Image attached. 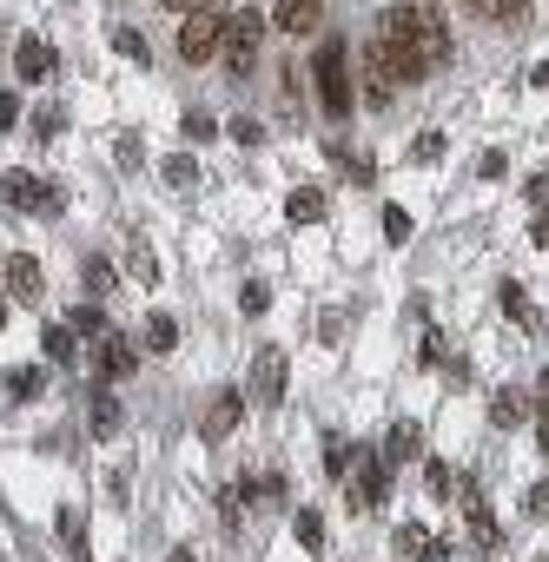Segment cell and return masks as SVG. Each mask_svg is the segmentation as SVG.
<instances>
[{
	"label": "cell",
	"mask_w": 549,
	"mask_h": 562,
	"mask_svg": "<svg viewBox=\"0 0 549 562\" xmlns=\"http://www.w3.org/2000/svg\"><path fill=\"white\" fill-rule=\"evenodd\" d=\"M53 529H60V542H66V555H80V562H87V510H80V503H60V516H53Z\"/></svg>",
	"instance_id": "obj_17"
},
{
	"label": "cell",
	"mask_w": 549,
	"mask_h": 562,
	"mask_svg": "<svg viewBox=\"0 0 549 562\" xmlns=\"http://www.w3.org/2000/svg\"><path fill=\"white\" fill-rule=\"evenodd\" d=\"M21 126V93H0V133Z\"/></svg>",
	"instance_id": "obj_39"
},
{
	"label": "cell",
	"mask_w": 549,
	"mask_h": 562,
	"mask_svg": "<svg viewBox=\"0 0 549 562\" xmlns=\"http://www.w3.org/2000/svg\"><path fill=\"white\" fill-rule=\"evenodd\" d=\"M166 562H199V555H192V549H173V555H166Z\"/></svg>",
	"instance_id": "obj_48"
},
{
	"label": "cell",
	"mask_w": 549,
	"mask_h": 562,
	"mask_svg": "<svg viewBox=\"0 0 549 562\" xmlns=\"http://www.w3.org/2000/svg\"><path fill=\"white\" fill-rule=\"evenodd\" d=\"M60 126H66V113H60V107H40V113H34V133H40V139H53Z\"/></svg>",
	"instance_id": "obj_36"
},
{
	"label": "cell",
	"mask_w": 549,
	"mask_h": 562,
	"mask_svg": "<svg viewBox=\"0 0 549 562\" xmlns=\"http://www.w3.org/2000/svg\"><path fill=\"white\" fill-rule=\"evenodd\" d=\"M424 484H431V497H450V490H457V470H450V463H431Z\"/></svg>",
	"instance_id": "obj_35"
},
{
	"label": "cell",
	"mask_w": 549,
	"mask_h": 562,
	"mask_svg": "<svg viewBox=\"0 0 549 562\" xmlns=\"http://www.w3.org/2000/svg\"><path fill=\"white\" fill-rule=\"evenodd\" d=\"M40 351H47L53 364H73V358H80V332H73V325H47Z\"/></svg>",
	"instance_id": "obj_21"
},
{
	"label": "cell",
	"mask_w": 549,
	"mask_h": 562,
	"mask_svg": "<svg viewBox=\"0 0 549 562\" xmlns=\"http://www.w3.org/2000/svg\"><path fill=\"white\" fill-rule=\"evenodd\" d=\"M411 159H417V166H437V159H444V133H417Z\"/></svg>",
	"instance_id": "obj_33"
},
{
	"label": "cell",
	"mask_w": 549,
	"mask_h": 562,
	"mask_svg": "<svg viewBox=\"0 0 549 562\" xmlns=\"http://www.w3.org/2000/svg\"><path fill=\"white\" fill-rule=\"evenodd\" d=\"M497 304H503V311L516 317V325H536V311H529V298H523V285H503V291H497Z\"/></svg>",
	"instance_id": "obj_29"
},
{
	"label": "cell",
	"mask_w": 549,
	"mask_h": 562,
	"mask_svg": "<svg viewBox=\"0 0 549 562\" xmlns=\"http://www.w3.org/2000/svg\"><path fill=\"white\" fill-rule=\"evenodd\" d=\"M523 516H549V484H529L523 490Z\"/></svg>",
	"instance_id": "obj_37"
},
{
	"label": "cell",
	"mask_w": 549,
	"mask_h": 562,
	"mask_svg": "<svg viewBox=\"0 0 549 562\" xmlns=\"http://www.w3.org/2000/svg\"><path fill=\"white\" fill-rule=\"evenodd\" d=\"M0 199H8L14 212H40V218H60V212H66L60 186H47V179H27V173H0Z\"/></svg>",
	"instance_id": "obj_3"
},
{
	"label": "cell",
	"mask_w": 549,
	"mask_h": 562,
	"mask_svg": "<svg viewBox=\"0 0 549 562\" xmlns=\"http://www.w3.org/2000/svg\"><path fill=\"white\" fill-rule=\"evenodd\" d=\"M529 87H549V60H536V66H529Z\"/></svg>",
	"instance_id": "obj_45"
},
{
	"label": "cell",
	"mask_w": 549,
	"mask_h": 562,
	"mask_svg": "<svg viewBox=\"0 0 549 562\" xmlns=\"http://www.w3.org/2000/svg\"><path fill=\"white\" fill-rule=\"evenodd\" d=\"M212 133H219V120H212L205 107H192V113H186V139L199 146V139H212Z\"/></svg>",
	"instance_id": "obj_34"
},
{
	"label": "cell",
	"mask_w": 549,
	"mask_h": 562,
	"mask_svg": "<svg viewBox=\"0 0 549 562\" xmlns=\"http://www.w3.org/2000/svg\"><path fill=\"white\" fill-rule=\"evenodd\" d=\"M239 417H246V397L239 390H219L212 404H205V417H199V437L205 444H225L232 430H239Z\"/></svg>",
	"instance_id": "obj_9"
},
{
	"label": "cell",
	"mask_w": 549,
	"mask_h": 562,
	"mask_svg": "<svg viewBox=\"0 0 549 562\" xmlns=\"http://www.w3.org/2000/svg\"><path fill=\"white\" fill-rule=\"evenodd\" d=\"M66 325L80 332V338H107V311H100V298H87V304H73V311H66Z\"/></svg>",
	"instance_id": "obj_24"
},
{
	"label": "cell",
	"mask_w": 549,
	"mask_h": 562,
	"mask_svg": "<svg viewBox=\"0 0 549 562\" xmlns=\"http://www.w3.org/2000/svg\"><path fill=\"white\" fill-rule=\"evenodd\" d=\"M463 8H477L484 21H503V27H523L529 21V0H463Z\"/></svg>",
	"instance_id": "obj_20"
},
{
	"label": "cell",
	"mask_w": 549,
	"mask_h": 562,
	"mask_svg": "<svg viewBox=\"0 0 549 562\" xmlns=\"http://www.w3.org/2000/svg\"><path fill=\"white\" fill-rule=\"evenodd\" d=\"M529 238H536V246H542V252H549V205H542V212H536V225H529Z\"/></svg>",
	"instance_id": "obj_43"
},
{
	"label": "cell",
	"mask_w": 549,
	"mask_h": 562,
	"mask_svg": "<svg viewBox=\"0 0 549 562\" xmlns=\"http://www.w3.org/2000/svg\"><path fill=\"white\" fill-rule=\"evenodd\" d=\"M113 53H126V60H146V34H139V27H113Z\"/></svg>",
	"instance_id": "obj_32"
},
{
	"label": "cell",
	"mask_w": 549,
	"mask_h": 562,
	"mask_svg": "<svg viewBox=\"0 0 549 562\" xmlns=\"http://www.w3.org/2000/svg\"><path fill=\"white\" fill-rule=\"evenodd\" d=\"M444 358H450V345H444V332H424V364H431V371H437V364H444Z\"/></svg>",
	"instance_id": "obj_38"
},
{
	"label": "cell",
	"mask_w": 549,
	"mask_h": 562,
	"mask_svg": "<svg viewBox=\"0 0 549 562\" xmlns=\"http://www.w3.org/2000/svg\"><path fill=\"white\" fill-rule=\"evenodd\" d=\"M160 173H166V186H179V192H186V186L199 179V166H192V152H173V159H166Z\"/></svg>",
	"instance_id": "obj_27"
},
{
	"label": "cell",
	"mask_w": 549,
	"mask_h": 562,
	"mask_svg": "<svg viewBox=\"0 0 549 562\" xmlns=\"http://www.w3.org/2000/svg\"><path fill=\"white\" fill-rule=\"evenodd\" d=\"M536 390H542V397H549V364H542V377H536Z\"/></svg>",
	"instance_id": "obj_49"
},
{
	"label": "cell",
	"mask_w": 549,
	"mask_h": 562,
	"mask_svg": "<svg viewBox=\"0 0 549 562\" xmlns=\"http://www.w3.org/2000/svg\"><path fill=\"white\" fill-rule=\"evenodd\" d=\"M311 87H319V107L332 113V120H345L351 113V87H358V73H351V53H345V40H325L319 47V60H311Z\"/></svg>",
	"instance_id": "obj_1"
},
{
	"label": "cell",
	"mask_w": 549,
	"mask_h": 562,
	"mask_svg": "<svg viewBox=\"0 0 549 562\" xmlns=\"http://www.w3.org/2000/svg\"><path fill=\"white\" fill-rule=\"evenodd\" d=\"M100 384H120V377H133V364H139V351H133V338L126 332H107L100 338Z\"/></svg>",
	"instance_id": "obj_12"
},
{
	"label": "cell",
	"mask_w": 549,
	"mask_h": 562,
	"mask_svg": "<svg viewBox=\"0 0 549 562\" xmlns=\"http://www.w3.org/2000/svg\"><path fill=\"white\" fill-rule=\"evenodd\" d=\"M219 40H225L219 8H192V14H186V27H179V60H186V66H199V60H212V53H219Z\"/></svg>",
	"instance_id": "obj_4"
},
{
	"label": "cell",
	"mask_w": 549,
	"mask_h": 562,
	"mask_svg": "<svg viewBox=\"0 0 549 562\" xmlns=\"http://www.w3.org/2000/svg\"><path fill=\"white\" fill-rule=\"evenodd\" d=\"M160 8H173V14H192V8H205V0H160Z\"/></svg>",
	"instance_id": "obj_46"
},
{
	"label": "cell",
	"mask_w": 549,
	"mask_h": 562,
	"mask_svg": "<svg viewBox=\"0 0 549 562\" xmlns=\"http://www.w3.org/2000/svg\"><path fill=\"white\" fill-rule=\"evenodd\" d=\"M239 304H246V317H265V311H272V285H265V278H246Z\"/></svg>",
	"instance_id": "obj_26"
},
{
	"label": "cell",
	"mask_w": 549,
	"mask_h": 562,
	"mask_svg": "<svg viewBox=\"0 0 549 562\" xmlns=\"http://www.w3.org/2000/svg\"><path fill=\"white\" fill-rule=\"evenodd\" d=\"M285 377H291V364H285V345H259V358H252V404H285Z\"/></svg>",
	"instance_id": "obj_5"
},
{
	"label": "cell",
	"mask_w": 549,
	"mask_h": 562,
	"mask_svg": "<svg viewBox=\"0 0 549 562\" xmlns=\"http://www.w3.org/2000/svg\"><path fill=\"white\" fill-rule=\"evenodd\" d=\"M8 291H14V298H27V304H34V298H40V291H47V272H40V265H34V259H27V252H14V259H8Z\"/></svg>",
	"instance_id": "obj_16"
},
{
	"label": "cell",
	"mask_w": 549,
	"mask_h": 562,
	"mask_svg": "<svg viewBox=\"0 0 549 562\" xmlns=\"http://www.w3.org/2000/svg\"><path fill=\"white\" fill-rule=\"evenodd\" d=\"M319 21H325V0H278V8H272V27L278 34H319Z\"/></svg>",
	"instance_id": "obj_11"
},
{
	"label": "cell",
	"mask_w": 549,
	"mask_h": 562,
	"mask_svg": "<svg viewBox=\"0 0 549 562\" xmlns=\"http://www.w3.org/2000/svg\"><path fill=\"white\" fill-rule=\"evenodd\" d=\"M384 238H390V246H404V238H411V212L404 205H384Z\"/></svg>",
	"instance_id": "obj_31"
},
{
	"label": "cell",
	"mask_w": 549,
	"mask_h": 562,
	"mask_svg": "<svg viewBox=\"0 0 549 562\" xmlns=\"http://www.w3.org/2000/svg\"><path fill=\"white\" fill-rule=\"evenodd\" d=\"M358 457H364V450H358L351 437H338V430L325 437V476H338V484H345V476L358 470Z\"/></svg>",
	"instance_id": "obj_19"
},
{
	"label": "cell",
	"mask_w": 549,
	"mask_h": 562,
	"mask_svg": "<svg viewBox=\"0 0 549 562\" xmlns=\"http://www.w3.org/2000/svg\"><path fill=\"white\" fill-rule=\"evenodd\" d=\"M0 384H8V397H14V404H27V397H40V390H47V371H34V364H14L8 377H0Z\"/></svg>",
	"instance_id": "obj_22"
},
{
	"label": "cell",
	"mask_w": 549,
	"mask_h": 562,
	"mask_svg": "<svg viewBox=\"0 0 549 562\" xmlns=\"http://www.w3.org/2000/svg\"><path fill=\"white\" fill-rule=\"evenodd\" d=\"M173 345H179V325H173L166 311H152L146 317V351H173Z\"/></svg>",
	"instance_id": "obj_25"
},
{
	"label": "cell",
	"mask_w": 549,
	"mask_h": 562,
	"mask_svg": "<svg viewBox=\"0 0 549 562\" xmlns=\"http://www.w3.org/2000/svg\"><path fill=\"white\" fill-rule=\"evenodd\" d=\"M14 73H21V79H34V87H40V79H53V73H60V53H53V47H47L40 34H27V40L14 47Z\"/></svg>",
	"instance_id": "obj_10"
},
{
	"label": "cell",
	"mask_w": 549,
	"mask_h": 562,
	"mask_svg": "<svg viewBox=\"0 0 549 562\" xmlns=\"http://www.w3.org/2000/svg\"><path fill=\"white\" fill-rule=\"evenodd\" d=\"M291 529H298V549H304V555H325V516H319V510H298Z\"/></svg>",
	"instance_id": "obj_23"
},
{
	"label": "cell",
	"mask_w": 549,
	"mask_h": 562,
	"mask_svg": "<svg viewBox=\"0 0 549 562\" xmlns=\"http://www.w3.org/2000/svg\"><path fill=\"white\" fill-rule=\"evenodd\" d=\"M529 411H536V404H529L523 390H497V397H490V424H497V430H516V424H529Z\"/></svg>",
	"instance_id": "obj_18"
},
{
	"label": "cell",
	"mask_w": 549,
	"mask_h": 562,
	"mask_svg": "<svg viewBox=\"0 0 549 562\" xmlns=\"http://www.w3.org/2000/svg\"><path fill=\"white\" fill-rule=\"evenodd\" d=\"M523 192H529V199H536V205H549V166H536V173H529V186H523Z\"/></svg>",
	"instance_id": "obj_41"
},
{
	"label": "cell",
	"mask_w": 549,
	"mask_h": 562,
	"mask_svg": "<svg viewBox=\"0 0 549 562\" xmlns=\"http://www.w3.org/2000/svg\"><path fill=\"white\" fill-rule=\"evenodd\" d=\"M390 549H398L404 562H450V555H457V542L431 536L424 523H398V536H390Z\"/></svg>",
	"instance_id": "obj_8"
},
{
	"label": "cell",
	"mask_w": 549,
	"mask_h": 562,
	"mask_svg": "<svg viewBox=\"0 0 549 562\" xmlns=\"http://www.w3.org/2000/svg\"><path fill=\"white\" fill-rule=\"evenodd\" d=\"M126 272H133L139 285H152V278H160V265H152V252L139 246V238H133V246H126Z\"/></svg>",
	"instance_id": "obj_28"
},
{
	"label": "cell",
	"mask_w": 549,
	"mask_h": 562,
	"mask_svg": "<svg viewBox=\"0 0 549 562\" xmlns=\"http://www.w3.org/2000/svg\"><path fill=\"white\" fill-rule=\"evenodd\" d=\"M536 444L549 450V404H536Z\"/></svg>",
	"instance_id": "obj_44"
},
{
	"label": "cell",
	"mask_w": 549,
	"mask_h": 562,
	"mask_svg": "<svg viewBox=\"0 0 549 562\" xmlns=\"http://www.w3.org/2000/svg\"><path fill=\"white\" fill-rule=\"evenodd\" d=\"M8 298H14V291H8V285H0V332H8Z\"/></svg>",
	"instance_id": "obj_47"
},
{
	"label": "cell",
	"mask_w": 549,
	"mask_h": 562,
	"mask_svg": "<svg viewBox=\"0 0 549 562\" xmlns=\"http://www.w3.org/2000/svg\"><path fill=\"white\" fill-rule=\"evenodd\" d=\"M325 212H332V199H325L319 186H298V192L285 199V218H291V225H325Z\"/></svg>",
	"instance_id": "obj_15"
},
{
	"label": "cell",
	"mask_w": 549,
	"mask_h": 562,
	"mask_svg": "<svg viewBox=\"0 0 549 562\" xmlns=\"http://www.w3.org/2000/svg\"><path fill=\"white\" fill-rule=\"evenodd\" d=\"M113 285H120L113 265H107V259H87V291H93V298H113Z\"/></svg>",
	"instance_id": "obj_30"
},
{
	"label": "cell",
	"mask_w": 549,
	"mask_h": 562,
	"mask_svg": "<svg viewBox=\"0 0 549 562\" xmlns=\"http://www.w3.org/2000/svg\"><path fill=\"white\" fill-rule=\"evenodd\" d=\"M457 490H463V516H470V549H477V555H497L503 536H497V516H490L484 490H477V484H457Z\"/></svg>",
	"instance_id": "obj_7"
},
{
	"label": "cell",
	"mask_w": 549,
	"mask_h": 562,
	"mask_svg": "<svg viewBox=\"0 0 549 562\" xmlns=\"http://www.w3.org/2000/svg\"><path fill=\"white\" fill-rule=\"evenodd\" d=\"M417 450H424V430H417V424H390V430H384V444H377V457H384L390 470L411 463Z\"/></svg>",
	"instance_id": "obj_14"
},
{
	"label": "cell",
	"mask_w": 549,
	"mask_h": 562,
	"mask_svg": "<svg viewBox=\"0 0 549 562\" xmlns=\"http://www.w3.org/2000/svg\"><path fill=\"white\" fill-rule=\"evenodd\" d=\"M384 490H390V463L384 457H358V470H351V510L364 516V510H384Z\"/></svg>",
	"instance_id": "obj_6"
},
{
	"label": "cell",
	"mask_w": 549,
	"mask_h": 562,
	"mask_svg": "<svg viewBox=\"0 0 549 562\" xmlns=\"http://www.w3.org/2000/svg\"><path fill=\"white\" fill-rule=\"evenodd\" d=\"M139 159H146V146H139V139L126 133V139H120V166H139Z\"/></svg>",
	"instance_id": "obj_42"
},
{
	"label": "cell",
	"mask_w": 549,
	"mask_h": 562,
	"mask_svg": "<svg viewBox=\"0 0 549 562\" xmlns=\"http://www.w3.org/2000/svg\"><path fill=\"white\" fill-rule=\"evenodd\" d=\"M232 139H239V146H259L265 126H259V120H232Z\"/></svg>",
	"instance_id": "obj_40"
},
{
	"label": "cell",
	"mask_w": 549,
	"mask_h": 562,
	"mask_svg": "<svg viewBox=\"0 0 549 562\" xmlns=\"http://www.w3.org/2000/svg\"><path fill=\"white\" fill-rule=\"evenodd\" d=\"M87 424H93V437H120L126 411H120V397H113V384H100V390L87 397Z\"/></svg>",
	"instance_id": "obj_13"
},
{
	"label": "cell",
	"mask_w": 549,
	"mask_h": 562,
	"mask_svg": "<svg viewBox=\"0 0 549 562\" xmlns=\"http://www.w3.org/2000/svg\"><path fill=\"white\" fill-rule=\"evenodd\" d=\"M259 40H265V14H259V8H239V14L225 21L219 60H225L232 73H252V60H259Z\"/></svg>",
	"instance_id": "obj_2"
}]
</instances>
